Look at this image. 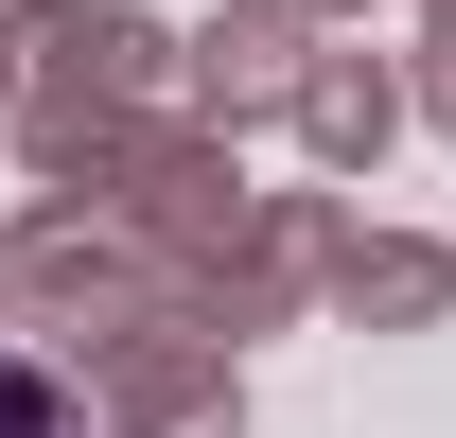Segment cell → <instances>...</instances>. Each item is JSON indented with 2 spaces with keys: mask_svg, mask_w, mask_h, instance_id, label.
<instances>
[{
  "mask_svg": "<svg viewBox=\"0 0 456 438\" xmlns=\"http://www.w3.org/2000/svg\"><path fill=\"white\" fill-rule=\"evenodd\" d=\"M0 438H70V385L53 369H0Z\"/></svg>",
  "mask_w": 456,
  "mask_h": 438,
  "instance_id": "1",
  "label": "cell"
}]
</instances>
